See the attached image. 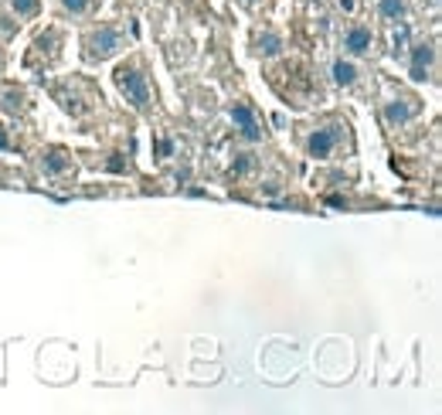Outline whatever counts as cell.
Wrapping results in <instances>:
<instances>
[{"label":"cell","mask_w":442,"mask_h":415,"mask_svg":"<svg viewBox=\"0 0 442 415\" xmlns=\"http://www.w3.org/2000/svg\"><path fill=\"white\" fill-rule=\"evenodd\" d=\"M41 164H45V171H51V174H62V171H69V167H72V160H69L62 150L45 153V160H41Z\"/></svg>","instance_id":"11"},{"label":"cell","mask_w":442,"mask_h":415,"mask_svg":"<svg viewBox=\"0 0 442 415\" xmlns=\"http://www.w3.org/2000/svg\"><path fill=\"white\" fill-rule=\"evenodd\" d=\"M119 48H123V38H119L116 31H109V27L92 31L86 38V62H102V58L116 55Z\"/></svg>","instance_id":"2"},{"label":"cell","mask_w":442,"mask_h":415,"mask_svg":"<svg viewBox=\"0 0 442 415\" xmlns=\"http://www.w3.org/2000/svg\"><path fill=\"white\" fill-rule=\"evenodd\" d=\"M7 147H10V140H7V133L0 129V150H7Z\"/></svg>","instance_id":"15"},{"label":"cell","mask_w":442,"mask_h":415,"mask_svg":"<svg viewBox=\"0 0 442 415\" xmlns=\"http://www.w3.org/2000/svg\"><path fill=\"white\" fill-rule=\"evenodd\" d=\"M341 45H344V51H347V55H367V51L374 48V34H371V27L354 24V27H347V31H344Z\"/></svg>","instance_id":"4"},{"label":"cell","mask_w":442,"mask_h":415,"mask_svg":"<svg viewBox=\"0 0 442 415\" xmlns=\"http://www.w3.org/2000/svg\"><path fill=\"white\" fill-rule=\"evenodd\" d=\"M116 86L126 96V103H133L136 109L150 105V86H147V75L140 72V65H119L116 68Z\"/></svg>","instance_id":"1"},{"label":"cell","mask_w":442,"mask_h":415,"mask_svg":"<svg viewBox=\"0 0 442 415\" xmlns=\"http://www.w3.org/2000/svg\"><path fill=\"white\" fill-rule=\"evenodd\" d=\"M341 10H354V0H341Z\"/></svg>","instance_id":"16"},{"label":"cell","mask_w":442,"mask_h":415,"mask_svg":"<svg viewBox=\"0 0 442 415\" xmlns=\"http://www.w3.org/2000/svg\"><path fill=\"white\" fill-rule=\"evenodd\" d=\"M10 7H14V10L21 14V17H34L41 3H38V0H10Z\"/></svg>","instance_id":"12"},{"label":"cell","mask_w":442,"mask_h":415,"mask_svg":"<svg viewBox=\"0 0 442 415\" xmlns=\"http://www.w3.org/2000/svg\"><path fill=\"white\" fill-rule=\"evenodd\" d=\"M405 0H378V14H381V21H402L405 17Z\"/></svg>","instance_id":"9"},{"label":"cell","mask_w":442,"mask_h":415,"mask_svg":"<svg viewBox=\"0 0 442 415\" xmlns=\"http://www.w3.org/2000/svg\"><path fill=\"white\" fill-rule=\"evenodd\" d=\"M415 112H419V103H415V99H391V103L384 105L388 126H405Z\"/></svg>","instance_id":"6"},{"label":"cell","mask_w":442,"mask_h":415,"mask_svg":"<svg viewBox=\"0 0 442 415\" xmlns=\"http://www.w3.org/2000/svg\"><path fill=\"white\" fill-rule=\"evenodd\" d=\"M62 3H65V10H72V14H86L92 0H62Z\"/></svg>","instance_id":"13"},{"label":"cell","mask_w":442,"mask_h":415,"mask_svg":"<svg viewBox=\"0 0 442 415\" xmlns=\"http://www.w3.org/2000/svg\"><path fill=\"white\" fill-rule=\"evenodd\" d=\"M330 75H334L337 86H354V82H357V68H354L351 62H344V58H337V62L330 65Z\"/></svg>","instance_id":"8"},{"label":"cell","mask_w":442,"mask_h":415,"mask_svg":"<svg viewBox=\"0 0 442 415\" xmlns=\"http://www.w3.org/2000/svg\"><path fill=\"white\" fill-rule=\"evenodd\" d=\"M432 58H436L432 45L419 41V45L412 48V79H426V75L432 72Z\"/></svg>","instance_id":"7"},{"label":"cell","mask_w":442,"mask_h":415,"mask_svg":"<svg viewBox=\"0 0 442 415\" xmlns=\"http://www.w3.org/2000/svg\"><path fill=\"white\" fill-rule=\"evenodd\" d=\"M249 167H252V157H249V153H242V160L235 164V171H238V174H245Z\"/></svg>","instance_id":"14"},{"label":"cell","mask_w":442,"mask_h":415,"mask_svg":"<svg viewBox=\"0 0 442 415\" xmlns=\"http://www.w3.org/2000/svg\"><path fill=\"white\" fill-rule=\"evenodd\" d=\"M256 45H259L256 51H259V55H265V58H272V55H279V51H282V38H279L275 31H265Z\"/></svg>","instance_id":"10"},{"label":"cell","mask_w":442,"mask_h":415,"mask_svg":"<svg viewBox=\"0 0 442 415\" xmlns=\"http://www.w3.org/2000/svg\"><path fill=\"white\" fill-rule=\"evenodd\" d=\"M337 143H341L337 126H320V129H313V133L306 136V153L317 157V160H327V157H334Z\"/></svg>","instance_id":"3"},{"label":"cell","mask_w":442,"mask_h":415,"mask_svg":"<svg viewBox=\"0 0 442 415\" xmlns=\"http://www.w3.org/2000/svg\"><path fill=\"white\" fill-rule=\"evenodd\" d=\"M232 123L242 129V136H245V140H252V143H256V140H262L265 129L259 126V119H256V112H252L249 105H232Z\"/></svg>","instance_id":"5"}]
</instances>
